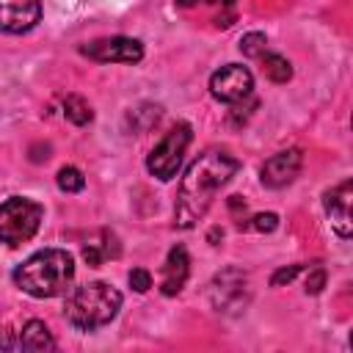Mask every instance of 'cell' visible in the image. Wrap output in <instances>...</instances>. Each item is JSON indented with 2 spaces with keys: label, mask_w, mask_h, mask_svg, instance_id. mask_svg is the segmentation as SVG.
<instances>
[{
  "label": "cell",
  "mask_w": 353,
  "mask_h": 353,
  "mask_svg": "<svg viewBox=\"0 0 353 353\" xmlns=\"http://www.w3.org/2000/svg\"><path fill=\"white\" fill-rule=\"evenodd\" d=\"M240 163L229 152L210 149L199 154L190 168L185 171L176 193V207H174V223L179 229H193L210 210L215 193L237 174Z\"/></svg>",
  "instance_id": "obj_1"
},
{
  "label": "cell",
  "mask_w": 353,
  "mask_h": 353,
  "mask_svg": "<svg viewBox=\"0 0 353 353\" xmlns=\"http://www.w3.org/2000/svg\"><path fill=\"white\" fill-rule=\"evenodd\" d=\"M74 279V259L63 248H44L14 270V284L30 298H55Z\"/></svg>",
  "instance_id": "obj_2"
},
{
  "label": "cell",
  "mask_w": 353,
  "mask_h": 353,
  "mask_svg": "<svg viewBox=\"0 0 353 353\" xmlns=\"http://www.w3.org/2000/svg\"><path fill=\"white\" fill-rule=\"evenodd\" d=\"M121 309V292L105 281H91L66 295L63 314L80 331H94L108 325Z\"/></svg>",
  "instance_id": "obj_3"
},
{
  "label": "cell",
  "mask_w": 353,
  "mask_h": 353,
  "mask_svg": "<svg viewBox=\"0 0 353 353\" xmlns=\"http://www.w3.org/2000/svg\"><path fill=\"white\" fill-rule=\"evenodd\" d=\"M41 204H36L33 199L25 196H11L0 204V243L17 248L22 243H28L39 223H41Z\"/></svg>",
  "instance_id": "obj_4"
},
{
  "label": "cell",
  "mask_w": 353,
  "mask_h": 353,
  "mask_svg": "<svg viewBox=\"0 0 353 353\" xmlns=\"http://www.w3.org/2000/svg\"><path fill=\"white\" fill-rule=\"evenodd\" d=\"M190 138H193L190 124H185V121L174 124V127L165 132V138L149 152V157H146V168H149V174L157 176L160 182L174 179L176 171H179V165H182V154H185Z\"/></svg>",
  "instance_id": "obj_5"
},
{
  "label": "cell",
  "mask_w": 353,
  "mask_h": 353,
  "mask_svg": "<svg viewBox=\"0 0 353 353\" xmlns=\"http://www.w3.org/2000/svg\"><path fill=\"white\" fill-rule=\"evenodd\" d=\"M248 298H251L248 276L243 270H237V268H226L210 281V303L218 312L234 314V312L248 306Z\"/></svg>",
  "instance_id": "obj_6"
},
{
  "label": "cell",
  "mask_w": 353,
  "mask_h": 353,
  "mask_svg": "<svg viewBox=\"0 0 353 353\" xmlns=\"http://www.w3.org/2000/svg\"><path fill=\"white\" fill-rule=\"evenodd\" d=\"M80 52L99 63H138L143 58V44L138 39L110 36V39H97L83 44Z\"/></svg>",
  "instance_id": "obj_7"
},
{
  "label": "cell",
  "mask_w": 353,
  "mask_h": 353,
  "mask_svg": "<svg viewBox=\"0 0 353 353\" xmlns=\"http://www.w3.org/2000/svg\"><path fill=\"white\" fill-rule=\"evenodd\" d=\"M251 88H254V77L240 63H226L210 77V91L221 102H240L251 94Z\"/></svg>",
  "instance_id": "obj_8"
},
{
  "label": "cell",
  "mask_w": 353,
  "mask_h": 353,
  "mask_svg": "<svg viewBox=\"0 0 353 353\" xmlns=\"http://www.w3.org/2000/svg\"><path fill=\"white\" fill-rule=\"evenodd\" d=\"M301 165H303L301 149H284V152H279V154H273L262 163L259 179H262L265 188H284L298 176Z\"/></svg>",
  "instance_id": "obj_9"
},
{
  "label": "cell",
  "mask_w": 353,
  "mask_h": 353,
  "mask_svg": "<svg viewBox=\"0 0 353 353\" xmlns=\"http://www.w3.org/2000/svg\"><path fill=\"white\" fill-rule=\"evenodd\" d=\"M350 199H353V182L350 179H342L336 188H331L323 199L325 204V215L334 226V232L339 237H350L353 234V221H350Z\"/></svg>",
  "instance_id": "obj_10"
},
{
  "label": "cell",
  "mask_w": 353,
  "mask_h": 353,
  "mask_svg": "<svg viewBox=\"0 0 353 353\" xmlns=\"http://www.w3.org/2000/svg\"><path fill=\"white\" fill-rule=\"evenodd\" d=\"M41 19V0H0V30L28 33Z\"/></svg>",
  "instance_id": "obj_11"
},
{
  "label": "cell",
  "mask_w": 353,
  "mask_h": 353,
  "mask_svg": "<svg viewBox=\"0 0 353 353\" xmlns=\"http://www.w3.org/2000/svg\"><path fill=\"white\" fill-rule=\"evenodd\" d=\"M188 273H190V259H188V251L182 245H174L165 256V265H163V281H160V290L163 295H176L185 281H188Z\"/></svg>",
  "instance_id": "obj_12"
},
{
  "label": "cell",
  "mask_w": 353,
  "mask_h": 353,
  "mask_svg": "<svg viewBox=\"0 0 353 353\" xmlns=\"http://www.w3.org/2000/svg\"><path fill=\"white\" fill-rule=\"evenodd\" d=\"M121 254V243H119V237L113 234V232H108V229H102V232H97L91 240H85V245H83V259L91 265V268H99L102 262H108V259H116Z\"/></svg>",
  "instance_id": "obj_13"
},
{
  "label": "cell",
  "mask_w": 353,
  "mask_h": 353,
  "mask_svg": "<svg viewBox=\"0 0 353 353\" xmlns=\"http://www.w3.org/2000/svg\"><path fill=\"white\" fill-rule=\"evenodd\" d=\"M55 347V339L50 334V328L41 323V320H28L17 336V350H30V353H39V350H52Z\"/></svg>",
  "instance_id": "obj_14"
},
{
  "label": "cell",
  "mask_w": 353,
  "mask_h": 353,
  "mask_svg": "<svg viewBox=\"0 0 353 353\" xmlns=\"http://www.w3.org/2000/svg\"><path fill=\"white\" fill-rule=\"evenodd\" d=\"M259 58H262V72H265L268 80L287 83L292 77V66H290V61L284 55H279V52H262Z\"/></svg>",
  "instance_id": "obj_15"
},
{
  "label": "cell",
  "mask_w": 353,
  "mask_h": 353,
  "mask_svg": "<svg viewBox=\"0 0 353 353\" xmlns=\"http://www.w3.org/2000/svg\"><path fill=\"white\" fill-rule=\"evenodd\" d=\"M63 113H66V119H69L72 124H77V127H83V124H88V121L94 119L91 105H88L83 97H77V94H72V97L63 99Z\"/></svg>",
  "instance_id": "obj_16"
},
{
  "label": "cell",
  "mask_w": 353,
  "mask_h": 353,
  "mask_svg": "<svg viewBox=\"0 0 353 353\" xmlns=\"http://www.w3.org/2000/svg\"><path fill=\"white\" fill-rule=\"evenodd\" d=\"M157 121H160V108L157 105H141L130 113V124H132L135 132H143V130L154 127Z\"/></svg>",
  "instance_id": "obj_17"
},
{
  "label": "cell",
  "mask_w": 353,
  "mask_h": 353,
  "mask_svg": "<svg viewBox=\"0 0 353 353\" xmlns=\"http://www.w3.org/2000/svg\"><path fill=\"white\" fill-rule=\"evenodd\" d=\"M58 188H61L63 193H77V190L85 188V176L80 174V168L63 165V168L58 171Z\"/></svg>",
  "instance_id": "obj_18"
},
{
  "label": "cell",
  "mask_w": 353,
  "mask_h": 353,
  "mask_svg": "<svg viewBox=\"0 0 353 353\" xmlns=\"http://www.w3.org/2000/svg\"><path fill=\"white\" fill-rule=\"evenodd\" d=\"M265 33H245L243 39H240V52L245 55V58H259L262 52H265Z\"/></svg>",
  "instance_id": "obj_19"
},
{
  "label": "cell",
  "mask_w": 353,
  "mask_h": 353,
  "mask_svg": "<svg viewBox=\"0 0 353 353\" xmlns=\"http://www.w3.org/2000/svg\"><path fill=\"white\" fill-rule=\"evenodd\" d=\"M245 226H251L254 232H273L279 226V215L276 212H262V215H254L251 223H245Z\"/></svg>",
  "instance_id": "obj_20"
},
{
  "label": "cell",
  "mask_w": 353,
  "mask_h": 353,
  "mask_svg": "<svg viewBox=\"0 0 353 353\" xmlns=\"http://www.w3.org/2000/svg\"><path fill=\"white\" fill-rule=\"evenodd\" d=\"M301 273V265H287V268H279L273 276H270V284L273 287H281V284H290L295 276Z\"/></svg>",
  "instance_id": "obj_21"
},
{
  "label": "cell",
  "mask_w": 353,
  "mask_h": 353,
  "mask_svg": "<svg viewBox=\"0 0 353 353\" xmlns=\"http://www.w3.org/2000/svg\"><path fill=\"white\" fill-rule=\"evenodd\" d=\"M130 287H132L135 292H146V290L152 287V276H149V270L135 268V270L130 273Z\"/></svg>",
  "instance_id": "obj_22"
},
{
  "label": "cell",
  "mask_w": 353,
  "mask_h": 353,
  "mask_svg": "<svg viewBox=\"0 0 353 353\" xmlns=\"http://www.w3.org/2000/svg\"><path fill=\"white\" fill-rule=\"evenodd\" d=\"M323 287H325V270H323V268H314V270L306 276V292H309V295H317Z\"/></svg>",
  "instance_id": "obj_23"
},
{
  "label": "cell",
  "mask_w": 353,
  "mask_h": 353,
  "mask_svg": "<svg viewBox=\"0 0 353 353\" xmlns=\"http://www.w3.org/2000/svg\"><path fill=\"white\" fill-rule=\"evenodd\" d=\"M179 6H193V3H221V6H232L234 0H176Z\"/></svg>",
  "instance_id": "obj_24"
}]
</instances>
